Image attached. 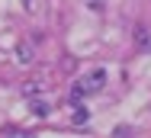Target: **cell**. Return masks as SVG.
I'll use <instances>...</instances> for the list:
<instances>
[{
    "label": "cell",
    "mask_w": 151,
    "mask_h": 138,
    "mask_svg": "<svg viewBox=\"0 0 151 138\" xmlns=\"http://www.w3.org/2000/svg\"><path fill=\"white\" fill-rule=\"evenodd\" d=\"M81 83H84V90H87V93H96V90H103V83H106V71H103V68H96V71H90Z\"/></svg>",
    "instance_id": "obj_1"
},
{
    "label": "cell",
    "mask_w": 151,
    "mask_h": 138,
    "mask_svg": "<svg viewBox=\"0 0 151 138\" xmlns=\"http://www.w3.org/2000/svg\"><path fill=\"white\" fill-rule=\"evenodd\" d=\"M16 61H19V64H32V61H35V52H32L29 42H19V45H16Z\"/></svg>",
    "instance_id": "obj_2"
},
{
    "label": "cell",
    "mask_w": 151,
    "mask_h": 138,
    "mask_svg": "<svg viewBox=\"0 0 151 138\" xmlns=\"http://www.w3.org/2000/svg\"><path fill=\"white\" fill-rule=\"evenodd\" d=\"M52 112V106H48V100H32V116H39V119H45Z\"/></svg>",
    "instance_id": "obj_3"
},
{
    "label": "cell",
    "mask_w": 151,
    "mask_h": 138,
    "mask_svg": "<svg viewBox=\"0 0 151 138\" xmlns=\"http://www.w3.org/2000/svg\"><path fill=\"white\" fill-rule=\"evenodd\" d=\"M35 93H39V80H26V83H23V96H29V100H32Z\"/></svg>",
    "instance_id": "obj_4"
},
{
    "label": "cell",
    "mask_w": 151,
    "mask_h": 138,
    "mask_svg": "<svg viewBox=\"0 0 151 138\" xmlns=\"http://www.w3.org/2000/svg\"><path fill=\"white\" fill-rule=\"evenodd\" d=\"M74 122H77V125H84V122H87V119H90V112H87V106H74Z\"/></svg>",
    "instance_id": "obj_5"
},
{
    "label": "cell",
    "mask_w": 151,
    "mask_h": 138,
    "mask_svg": "<svg viewBox=\"0 0 151 138\" xmlns=\"http://www.w3.org/2000/svg\"><path fill=\"white\" fill-rule=\"evenodd\" d=\"M135 39H138V45H142V48H151V35H145V29H138V35H135Z\"/></svg>",
    "instance_id": "obj_6"
}]
</instances>
